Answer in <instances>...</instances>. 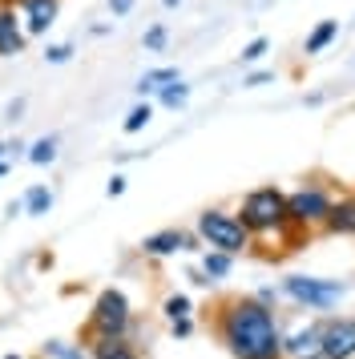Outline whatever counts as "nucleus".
I'll return each mask as SVG.
<instances>
[{
	"label": "nucleus",
	"instance_id": "obj_1",
	"mask_svg": "<svg viewBox=\"0 0 355 359\" xmlns=\"http://www.w3.org/2000/svg\"><path fill=\"white\" fill-rule=\"evenodd\" d=\"M214 335L230 359H283V327L274 307L250 294H234L214 311Z\"/></svg>",
	"mask_w": 355,
	"mask_h": 359
},
{
	"label": "nucleus",
	"instance_id": "obj_2",
	"mask_svg": "<svg viewBox=\"0 0 355 359\" xmlns=\"http://www.w3.org/2000/svg\"><path fill=\"white\" fill-rule=\"evenodd\" d=\"M239 222L255 238H271V234H295L287 218V190L279 186H258L250 194H242V206H239Z\"/></svg>",
	"mask_w": 355,
	"mask_h": 359
},
{
	"label": "nucleus",
	"instance_id": "obj_3",
	"mask_svg": "<svg viewBox=\"0 0 355 359\" xmlns=\"http://www.w3.org/2000/svg\"><path fill=\"white\" fill-rule=\"evenodd\" d=\"M194 230H198V238H202L206 250H222V255H234V259L255 246V234L239 222V214L222 210V206L202 210L198 214V222H194Z\"/></svg>",
	"mask_w": 355,
	"mask_h": 359
},
{
	"label": "nucleus",
	"instance_id": "obj_4",
	"mask_svg": "<svg viewBox=\"0 0 355 359\" xmlns=\"http://www.w3.org/2000/svg\"><path fill=\"white\" fill-rule=\"evenodd\" d=\"M331 202H335V194H331V190H327V182H319V178L295 186V190L287 194L290 226L299 230V234H315V230H323L327 214H331Z\"/></svg>",
	"mask_w": 355,
	"mask_h": 359
},
{
	"label": "nucleus",
	"instance_id": "obj_5",
	"mask_svg": "<svg viewBox=\"0 0 355 359\" xmlns=\"http://www.w3.org/2000/svg\"><path fill=\"white\" fill-rule=\"evenodd\" d=\"M129 323H133V311H129L126 291L105 287V291L93 299L89 323H85V335H89V343H97V339H126Z\"/></svg>",
	"mask_w": 355,
	"mask_h": 359
},
{
	"label": "nucleus",
	"instance_id": "obj_6",
	"mask_svg": "<svg viewBox=\"0 0 355 359\" xmlns=\"http://www.w3.org/2000/svg\"><path fill=\"white\" fill-rule=\"evenodd\" d=\"M343 283L339 278H315V275H287L283 278V294L303 311H331L343 299Z\"/></svg>",
	"mask_w": 355,
	"mask_h": 359
},
{
	"label": "nucleus",
	"instance_id": "obj_7",
	"mask_svg": "<svg viewBox=\"0 0 355 359\" xmlns=\"http://www.w3.org/2000/svg\"><path fill=\"white\" fill-rule=\"evenodd\" d=\"M319 351L327 359H355V315H331V319H323Z\"/></svg>",
	"mask_w": 355,
	"mask_h": 359
},
{
	"label": "nucleus",
	"instance_id": "obj_8",
	"mask_svg": "<svg viewBox=\"0 0 355 359\" xmlns=\"http://www.w3.org/2000/svg\"><path fill=\"white\" fill-rule=\"evenodd\" d=\"M182 250H206L198 230H182V226H166L154 230L142 238V255L145 259H170V255H182Z\"/></svg>",
	"mask_w": 355,
	"mask_h": 359
},
{
	"label": "nucleus",
	"instance_id": "obj_9",
	"mask_svg": "<svg viewBox=\"0 0 355 359\" xmlns=\"http://www.w3.org/2000/svg\"><path fill=\"white\" fill-rule=\"evenodd\" d=\"M13 4L20 8V25H25L29 36L48 33L61 17V0H13Z\"/></svg>",
	"mask_w": 355,
	"mask_h": 359
},
{
	"label": "nucleus",
	"instance_id": "obj_10",
	"mask_svg": "<svg viewBox=\"0 0 355 359\" xmlns=\"http://www.w3.org/2000/svg\"><path fill=\"white\" fill-rule=\"evenodd\" d=\"M29 45L25 25L16 20V4H0V57H16Z\"/></svg>",
	"mask_w": 355,
	"mask_h": 359
},
{
	"label": "nucleus",
	"instance_id": "obj_11",
	"mask_svg": "<svg viewBox=\"0 0 355 359\" xmlns=\"http://www.w3.org/2000/svg\"><path fill=\"white\" fill-rule=\"evenodd\" d=\"M323 234H335V238H355V190L351 194H339L331 202V214L323 222Z\"/></svg>",
	"mask_w": 355,
	"mask_h": 359
},
{
	"label": "nucleus",
	"instance_id": "obj_12",
	"mask_svg": "<svg viewBox=\"0 0 355 359\" xmlns=\"http://www.w3.org/2000/svg\"><path fill=\"white\" fill-rule=\"evenodd\" d=\"M311 351H319V323H307L299 331L283 335V359H303Z\"/></svg>",
	"mask_w": 355,
	"mask_h": 359
},
{
	"label": "nucleus",
	"instance_id": "obj_13",
	"mask_svg": "<svg viewBox=\"0 0 355 359\" xmlns=\"http://www.w3.org/2000/svg\"><path fill=\"white\" fill-rule=\"evenodd\" d=\"M335 41H339V20H319V25L307 33L303 53H307V57H319V53H327Z\"/></svg>",
	"mask_w": 355,
	"mask_h": 359
},
{
	"label": "nucleus",
	"instance_id": "obj_14",
	"mask_svg": "<svg viewBox=\"0 0 355 359\" xmlns=\"http://www.w3.org/2000/svg\"><path fill=\"white\" fill-rule=\"evenodd\" d=\"M178 77H182V73H178L174 65H158V69H145L142 77H138V85H133V89H138V93H142V101H145L149 93H158V89H166V85H170V81H178Z\"/></svg>",
	"mask_w": 355,
	"mask_h": 359
},
{
	"label": "nucleus",
	"instance_id": "obj_15",
	"mask_svg": "<svg viewBox=\"0 0 355 359\" xmlns=\"http://www.w3.org/2000/svg\"><path fill=\"white\" fill-rule=\"evenodd\" d=\"M198 271L210 278V283H222L230 271H234V255H222V250H202V262Z\"/></svg>",
	"mask_w": 355,
	"mask_h": 359
},
{
	"label": "nucleus",
	"instance_id": "obj_16",
	"mask_svg": "<svg viewBox=\"0 0 355 359\" xmlns=\"http://www.w3.org/2000/svg\"><path fill=\"white\" fill-rule=\"evenodd\" d=\"M89 347H93L89 359H142L138 347L126 343V339H97V343H89Z\"/></svg>",
	"mask_w": 355,
	"mask_h": 359
},
{
	"label": "nucleus",
	"instance_id": "obj_17",
	"mask_svg": "<svg viewBox=\"0 0 355 359\" xmlns=\"http://www.w3.org/2000/svg\"><path fill=\"white\" fill-rule=\"evenodd\" d=\"M20 206H25V214H32V218H41V214H48V210H53V190L36 182V186H29V190H25V198H20Z\"/></svg>",
	"mask_w": 355,
	"mask_h": 359
},
{
	"label": "nucleus",
	"instance_id": "obj_18",
	"mask_svg": "<svg viewBox=\"0 0 355 359\" xmlns=\"http://www.w3.org/2000/svg\"><path fill=\"white\" fill-rule=\"evenodd\" d=\"M154 97H158V105H166V109H182V105L190 101V85L178 77V81H170L166 89H158Z\"/></svg>",
	"mask_w": 355,
	"mask_h": 359
},
{
	"label": "nucleus",
	"instance_id": "obj_19",
	"mask_svg": "<svg viewBox=\"0 0 355 359\" xmlns=\"http://www.w3.org/2000/svg\"><path fill=\"white\" fill-rule=\"evenodd\" d=\"M149 121H154V105H149V101H138V105H133V109L126 114L121 130H126V133H142Z\"/></svg>",
	"mask_w": 355,
	"mask_h": 359
},
{
	"label": "nucleus",
	"instance_id": "obj_20",
	"mask_svg": "<svg viewBox=\"0 0 355 359\" xmlns=\"http://www.w3.org/2000/svg\"><path fill=\"white\" fill-rule=\"evenodd\" d=\"M29 162L32 165H53L57 162V137H36L29 146Z\"/></svg>",
	"mask_w": 355,
	"mask_h": 359
},
{
	"label": "nucleus",
	"instance_id": "obj_21",
	"mask_svg": "<svg viewBox=\"0 0 355 359\" xmlns=\"http://www.w3.org/2000/svg\"><path fill=\"white\" fill-rule=\"evenodd\" d=\"M45 359H89L81 343H65V339H48L45 343Z\"/></svg>",
	"mask_w": 355,
	"mask_h": 359
},
{
	"label": "nucleus",
	"instance_id": "obj_22",
	"mask_svg": "<svg viewBox=\"0 0 355 359\" xmlns=\"http://www.w3.org/2000/svg\"><path fill=\"white\" fill-rule=\"evenodd\" d=\"M161 315L174 323V319H190L194 315V303H190V294H170L166 303H161Z\"/></svg>",
	"mask_w": 355,
	"mask_h": 359
},
{
	"label": "nucleus",
	"instance_id": "obj_23",
	"mask_svg": "<svg viewBox=\"0 0 355 359\" xmlns=\"http://www.w3.org/2000/svg\"><path fill=\"white\" fill-rule=\"evenodd\" d=\"M267 49H271V36H255V41H246L239 53V61L242 65H258L262 57H267Z\"/></svg>",
	"mask_w": 355,
	"mask_h": 359
},
{
	"label": "nucleus",
	"instance_id": "obj_24",
	"mask_svg": "<svg viewBox=\"0 0 355 359\" xmlns=\"http://www.w3.org/2000/svg\"><path fill=\"white\" fill-rule=\"evenodd\" d=\"M166 45H170V29H166V25H149V29L142 33V49L145 53H161Z\"/></svg>",
	"mask_w": 355,
	"mask_h": 359
},
{
	"label": "nucleus",
	"instance_id": "obj_25",
	"mask_svg": "<svg viewBox=\"0 0 355 359\" xmlns=\"http://www.w3.org/2000/svg\"><path fill=\"white\" fill-rule=\"evenodd\" d=\"M73 45H69V41H61V45H45V61L48 65H69V61H73Z\"/></svg>",
	"mask_w": 355,
	"mask_h": 359
},
{
	"label": "nucleus",
	"instance_id": "obj_26",
	"mask_svg": "<svg viewBox=\"0 0 355 359\" xmlns=\"http://www.w3.org/2000/svg\"><path fill=\"white\" fill-rule=\"evenodd\" d=\"M274 81V69H255V73H246L242 77V89H262V85Z\"/></svg>",
	"mask_w": 355,
	"mask_h": 359
},
{
	"label": "nucleus",
	"instance_id": "obj_27",
	"mask_svg": "<svg viewBox=\"0 0 355 359\" xmlns=\"http://www.w3.org/2000/svg\"><path fill=\"white\" fill-rule=\"evenodd\" d=\"M170 335H174V339H190L194 335V315L190 319H174V323H170Z\"/></svg>",
	"mask_w": 355,
	"mask_h": 359
},
{
	"label": "nucleus",
	"instance_id": "obj_28",
	"mask_svg": "<svg viewBox=\"0 0 355 359\" xmlns=\"http://www.w3.org/2000/svg\"><path fill=\"white\" fill-rule=\"evenodd\" d=\"M105 194H109V198H121V194H126V178H121V174H113V178L105 182Z\"/></svg>",
	"mask_w": 355,
	"mask_h": 359
},
{
	"label": "nucleus",
	"instance_id": "obj_29",
	"mask_svg": "<svg viewBox=\"0 0 355 359\" xmlns=\"http://www.w3.org/2000/svg\"><path fill=\"white\" fill-rule=\"evenodd\" d=\"M109 8H113V17H129L133 13V0H109Z\"/></svg>",
	"mask_w": 355,
	"mask_h": 359
},
{
	"label": "nucleus",
	"instance_id": "obj_30",
	"mask_svg": "<svg viewBox=\"0 0 355 359\" xmlns=\"http://www.w3.org/2000/svg\"><path fill=\"white\" fill-rule=\"evenodd\" d=\"M25 114V97H16V101H8V109H4V117L8 121H16V117Z\"/></svg>",
	"mask_w": 355,
	"mask_h": 359
},
{
	"label": "nucleus",
	"instance_id": "obj_31",
	"mask_svg": "<svg viewBox=\"0 0 355 359\" xmlns=\"http://www.w3.org/2000/svg\"><path fill=\"white\" fill-rule=\"evenodd\" d=\"M255 299H258V303H267V307H274V303H279V291H274V287H262Z\"/></svg>",
	"mask_w": 355,
	"mask_h": 359
},
{
	"label": "nucleus",
	"instance_id": "obj_32",
	"mask_svg": "<svg viewBox=\"0 0 355 359\" xmlns=\"http://www.w3.org/2000/svg\"><path fill=\"white\" fill-rule=\"evenodd\" d=\"M178 4H182V0H161V8H178Z\"/></svg>",
	"mask_w": 355,
	"mask_h": 359
},
{
	"label": "nucleus",
	"instance_id": "obj_33",
	"mask_svg": "<svg viewBox=\"0 0 355 359\" xmlns=\"http://www.w3.org/2000/svg\"><path fill=\"white\" fill-rule=\"evenodd\" d=\"M4 158H8V142H0V162H4Z\"/></svg>",
	"mask_w": 355,
	"mask_h": 359
},
{
	"label": "nucleus",
	"instance_id": "obj_34",
	"mask_svg": "<svg viewBox=\"0 0 355 359\" xmlns=\"http://www.w3.org/2000/svg\"><path fill=\"white\" fill-rule=\"evenodd\" d=\"M303 359H327V355H323V351H311V355H303Z\"/></svg>",
	"mask_w": 355,
	"mask_h": 359
},
{
	"label": "nucleus",
	"instance_id": "obj_35",
	"mask_svg": "<svg viewBox=\"0 0 355 359\" xmlns=\"http://www.w3.org/2000/svg\"><path fill=\"white\" fill-rule=\"evenodd\" d=\"M4 174H8V162H0V178H4Z\"/></svg>",
	"mask_w": 355,
	"mask_h": 359
},
{
	"label": "nucleus",
	"instance_id": "obj_36",
	"mask_svg": "<svg viewBox=\"0 0 355 359\" xmlns=\"http://www.w3.org/2000/svg\"><path fill=\"white\" fill-rule=\"evenodd\" d=\"M4 359H25V355H16V351H8V355H4Z\"/></svg>",
	"mask_w": 355,
	"mask_h": 359
},
{
	"label": "nucleus",
	"instance_id": "obj_37",
	"mask_svg": "<svg viewBox=\"0 0 355 359\" xmlns=\"http://www.w3.org/2000/svg\"><path fill=\"white\" fill-rule=\"evenodd\" d=\"M4 4H13V0H4Z\"/></svg>",
	"mask_w": 355,
	"mask_h": 359
},
{
	"label": "nucleus",
	"instance_id": "obj_38",
	"mask_svg": "<svg viewBox=\"0 0 355 359\" xmlns=\"http://www.w3.org/2000/svg\"><path fill=\"white\" fill-rule=\"evenodd\" d=\"M351 25H355V20H351Z\"/></svg>",
	"mask_w": 355,
	"mask_h": 359
}]
</instances>
